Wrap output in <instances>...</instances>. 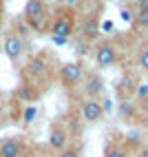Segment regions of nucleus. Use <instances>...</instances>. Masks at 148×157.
Wrapping results in <instances>:
<instances>
[{"mask_svg": "<svg viewBox=\"0 0 148 157\" xmlns=\"http://www.w3.org/2000/svg\"><path fill=\"white\" fill-rule=\"evenodd\" d=\"M25 20L31 29L42 31L47 27V5L44 0H27L25 5Z\"/></svg>", "mask_w": 148, "mask_h": 157, "instance_id": "1", "label": "nucleus"}, {"mask_svg": "<svg viewBox=\"0 0 148 157\" xmlns=\"http://www.w3.org/2000/svg\"><path fill=\"white\" fill-rule=\"evenodd\" d=\"M51 36H60V38H69L75 29V20H73V13L71 11H60L53 22H51Z\"/></svg>", "mask_w": 148, "mask_h": 157, "instance_id": "2", "label": "nucleus"}, {"mask_svg": "<svg viewBox=\"0 0 148 157\" xmlns=\"http://www.w3.org/2000/svg\"><path fill=\"white\" fill-rule=\"evenodd\" d=\"M95 62H97V67H113L115 62H117V51H115V47L111 42H102L97 44V49H95Z\"/></svg>", "mask_w": 148, "mask_h": 157, "instance_id": "3", "label": "nucleus"}, {"mask_svg": "<svg viewBox=\"0 0 148 157\" xmlns=\"http://www.w3.org/2000/svg\"><path fill=\"white\" fill-rule=\"evenodd\" d=\"M82 78V64L80 62H66L60 71V80L64 86H75Z\"/></svg>", "mask_w": 148, "mask_h": 157, "instance_id": "4", "label": "nucleus"}, {"mask_svg": "<svg viewBox=\"0 0 148 157\" xmlns=\"http://www.w3.org/2000/svg\"><path fill=\"white\" fill-rule=\"evenodd\" d=\"M5 53L9 60H18L25 53V40L18 36H7L5 38Z\"/></svg>", "mask_w": 148, "mask_h": 157, "instance_id": "5", "label": "nucleus"}, {"mask_svg": "<svg viewBox=\"0 0 148 157\" xmlns=\"http://www.w3.org/2000/svg\"><path fill=\"white\" fill-rule=\"evenodd\" d=\"M80 111H82V117L86 122H100L102 115H104V109H102V104L97 100H86Z\"/></svg>", "mask_w": 148, "mask_h": 157, "instance_id": "6", "label": "nucleus"}, {"mask_svg": "<svg viewBox=\"0 0 148 157\" xmlns=\"http://www.w3.org/2000/svg\"><path fill=\"white\" fill-rule=\"evenodd\" d=\"M69 142V133L64 126H60V124H55L53 128H51V137H49V144H51V148H55V151H64V146Z\"/></svg>", "mask_w": 148, "mask_h": 157, "instance_id": "7", "label": "nucleus"}, {"mask_svg": "<svg viewBox=\"0 0 148 157\" xmlns=\"http://www.w3.org/2000/svg\"><path fill=\"white\" fill-rule=\"evenodd\" d=\"M25 146L20 140H5L0 144V157H20Z\"/></svg>", "mask_w": 148, "mask_h": 157, "instance_id": "8", "label": "nucleus"}, {"mask_svg": "<svg viewBox=\"0 0 148 157\" xmlns=\"http://www.w3.org/2000/svg\"><path fill=\"white\" fill-rule=\"evenodd\" d=\"M102 91H104V80L97 75V73H91L89 80H86V95H89V100H95Z\"/></svg>", "mask_w": 148, "mask_h": 157, "instance_id": "9", "label": "nucleus"}, {"mask_svg": "<svg viewBox=\"0 0 148 157\" xmlns=\"http://www.w3.org/2000/svg\"><path fill=\"white\" fill-rule=\"evenodd\" d=\"M27 71L31 73V75H36V78L44 75V73H47V62H44V58H40V56H38V58H31Z\"/></svg>", "mask_w": 148, "mask_h": 157, "instance_id": "10", "label": "nucleus"}, {"mask_svg": "<svg viewBox=\"0 0 148 157\" xmlns=\"http://www.w3.org/2000/svg\"><path fill=\"white\" fill-rule=\"evenodd\" d=\"M84 38H89V40H95L100 36V25H97V20L95 18H91V20H86V22H84Z\"/></svg>", "mask_w": 148, "mask_h": 157, "instance_id": "11", "label": "nucleus"}, {"mask_svg": "<svg viewBox=\"0 0 148 157\" xmlns=\"http://www.w3.org/2000/svg\"><path fill=\"white\" fill-rule=\"evenodd\" d=\"M104 157H128V155H126V151L122 148V146H117V144H108L106 148H104Z\"/></svg>", "mask_w": 148, "mask_h": 157, "instance_id": "12", "label": "nucleus"}, {"mask_svg": "<svg viewBox=\"0 0 148 157\" xmlns=\"http://www.w3.org/2000/svg\"><path fill=\"white\" fill-rule=\"evenodd\" d=\"M133 22L137 27H148V11H137L133 16Z\"/></svg>", "mask_w": 148, "mask_h": 157, "instance_id": "13", "label": "nucleus"}, {"mask_svg": "<svg viewBox=\"0 0 148 157\" xmlns=\"http://www.w3.org/2000/svg\"><path fill=\"white\" fill-rule=\"evenodd\" d=\"M137 64H139V69L148 71V49H144L142 53H139V58H137Z\"/></svg>", "mask_w": 148, "mask_h": 157, "instance_id": "14", "label": "nucleus"}, {"mask_svg": "<svg viewBox=\"0 0 148 157\" xmlns=\"http://www.w3.org/2000/svg\"><path fill=\"white\" fill-rule=\"evenodd\" d=\"M36 106H29L27 111H25V115H22V117H25V124H29V122H33V117H36Z\"/></svg>", "mask_w": 148, "mask_h": 157, "instance_id": "15", "label": "nucleus"}, {"mask_svg": "<svg viewBox=\"0 0 148 157\" xmlns=\"http://www.w3.org/2000/svg\"><path fill=\"white\" fill-rule=\"evenodd\" d=\"M120 16H122V20H124V22H133V11H131L128 7H124L122 11H120Z\"/></svg>", "mask_w": 148, "mask_h": 157, "instance_id": "16", "label": "nucleus"}, {"mask_svg": "<svg viewBox=\"0 0 148 157\" xmlns=\"http://www.w3.org/2000/svg\"><path fill=\"white\" fill-rule=\"evenodd\" d=\"M18 95H20V98H22V100H31V98H33V93H31V91H29L27 86H22V89H20V91H18Z\"/></svg>", "mask_w": 148, "mask_h": 157, "instance_id": "17", "label": "nucleus"}, {"mask_svg": "<svg viewBox=\"0 0 148 157\" xmlns=\"http://www.w3.org/2000/svg\"><path fill=\"white\" fill-rule=\"evenodd\" d=\"M120 111H122V115H133V106L128 102H122V106H120Z\"/></svg>", "mask_w": 148, "mask_h": 157, "instance_id": "18", "label": "nucleus"}, {"mask_svg": "<svg viewBox=\"0 0 148 157\" xmlns=\"http://www.w3.org/2000/svg\"><path fill=\"white\" fill-rule=\"evenodd\" d=\"M60 157H80V155H78V151H73V148H64L60 153Z\"/></svg>", "mask_w": 148, "mask_h": 157, "instance_id": "19", "label": "nucleus"}, {"mask_svg": "<svg viewBox=\"0 0 148 157\" xmlns=\"http://www.w3.org/2000/svg\"><path fill=\"white\" fill-rule=\"evenodd\" d=\"M137 11H148V0H139L137 2Z\"/></svg>", "mask_w": 148, "mask_h": 157, "instance_id": "20", "label": "nucleus"}, {"mask_svg": "<svg viewBox=\"0 0 148 157\" xmlns=\"http://www.w3.org/2000/svg\"><path fill=\"white\" fill-rule=\"evenodd\" d=\"M51 40H53L55 44H66V38H60V36H51Z\"/></svg>", "mask_w": 148, "mask_h": 157, "instance_id": "21", "label": "nucleus"}, {"mask_svg": "<svg viewBox=\"0 0 148 157\" xmlns=\"http://www.w3.org/2000/svg\"><path fill=\"white\" fill-rule=\"evenodd\" d=\"M111 29H113V22H111V20H106V22L100 27V31H111Z\"/></svg>", "mask_w": 148, "mask_h": 157, "instance_id": "22", "label": "nucleus"}, {"mask_svg": "<svg viewBox=\"0 0 148 157\" xmlns=\"http://www.w3.org/2000/svg\"><path fill=\"white\" fill-rule=\"evenodd\" d=\"M137 95H148V84H144V86L137 89Z\"/></svg>", "mask_w": 148, "mask_h": 157, "instance_id": "23", "label": "nucleus"}, {"mask_svg": "<svg viewBox=\"0 0 148 157\" xmlns=\"http://www.w3.org/2000/svg\"><path fill=\"white\" fill-rule=\"evenodd\" d=\"M128 140H131V142H139V133H137V131H133V133L128 135Z\"/></svg>", "mask_w": 148, "mask_h": 157, "instance_id": "24", "label": "nucleus"}, {"mask_svg": "<svg viewBox=\"0 0 148 157\" xmlns=\"http://www.w3.org/2000/svg\"><path fill=\"white\" fill-rule=\"evenodd\" d=\"M139 157H148V146H144V148H142V153H139Z\"/></svg>", "mask_w": 148, "mask_h": 157, "instance_id": "25", "label": "nucleus"}, {"mask_svg": "<svg viewBox=\"0 0 148 157\" xmlns=\"http://www.w3.org/2000/svg\"><path fill=\"white\" fill-rule=\"evenodd\" d=\"M73 2H75V0H66V5H73Z\"/></svg>", "mask_w": 148, "mask_h": 157, "instance_id": "26", "label": "nucleus"}, {"mask_svg": "<svg viewBox=\"0 0 148 157\" xmlns=\"http://www.w3.org/2000/svg\"><path fill=\"white\" fill-rule=\"evenodd\" d=\"M0 13H2V2H0Z\"/></svg>", "mask_w": 148, "mask_h": 157, "instance_id": "27", "label": "nucleus"}]
</instances>
